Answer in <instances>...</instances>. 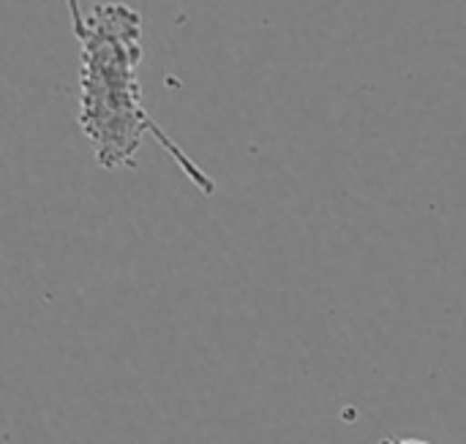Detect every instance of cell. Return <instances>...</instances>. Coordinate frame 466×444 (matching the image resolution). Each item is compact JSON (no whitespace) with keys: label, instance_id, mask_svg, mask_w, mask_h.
<instances>
[{"label":"cell","instance_id":"2","mask_svg":"<svg viewBox=\"0 0 466 444\" xmlns=\"http://www.w3.org/2000/svg\"><path fill=\"white\" fill-rule=\"evenodd\" d=\"M66 3V11H68V19H71V30L74 35L82 30L85 25V11H82V0H63Z\"/></svg>","mask_w":466,"mask_h":444},{"label":"cell","instance_id":"3","mask_svg":"<svg viewBox=\"0 0 466 444\" xmlns=\"http://www.w3.org/2000/svg\"><path fill=\"white\" fill-rule=\"evenodd\" d=\"M380 444H434V442H426V439H412V437H388V439H382Z\"/></svg>","mask_w":466,"mask_h":444},{"label":"cell","instance_id":"1","mask_svg":"<svg viewBox=\"0 0 466 444\" xmlns=\"http://www.w3.org/2000/svg\"><path fill=\"white\" fill-rule=\"evenodd\" d=\"M79 41V112L76 123L93 147L101 169H128L145 136H153L161 150L177 164L186 180L202 194H216V180L150 117L142 104L139 63L142 14L123 0L96 3L85 14L76 33Z\"/></svg>","mask_w":466,"mask_h":444}]
</instances>
